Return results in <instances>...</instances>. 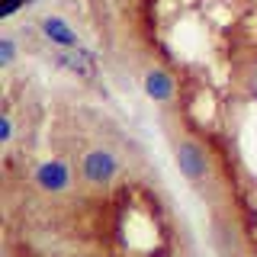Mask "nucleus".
Segmentation results:
<instances>
[{
	"label": "nucleus",
	"mask_w": 257,
	"mask_h": 257,
	"mask_svg": "<svg viewBox=\"0 0 257 257\" xmlns=\"http://www.w3.org/2000/svg\"><path fill=\"white\" fill-rule=\"evenodd\" d=\"M174 161H177V167H180V174L187 177L190 183H196V187L212 177V155H209V148L199 139L183 135V139L174 145Z\"/></svg>",
	"instance_id": "nucleus-1"
},
{
	"label": "nucleus",
	"mask_w": 257,
	"mask_h": 257,
	"mask_svg": "<svg viewBox=\"0 0 257 257\" xmlns=\"http://www.w3.org/2000/svg\"><path fill=\"white\" fill-rule=\"evenodd\" d=\"M116 174H119V158L112 148H90L84 155V161H80V177L93 190L109 187L116 180Z\"/></svg>",
	"instance_id": "nucleus-2"
},
{
	"label": "nucleus",
	"mask_w": 257,
	"mask_h": 257,
	"mask_svg": "<svg viewBox=\"0 0 257 257\" xmlns=\"http://www.w3.org/2000/svg\"><path fill=\"white\" fill-rule=\"evenodd\" d=\"M32 183H36V190L48 193V196H58V193H68L74 187V171L64 158H48L32 171Z\"/></svg>",
	"instance_id": "nucleus-3"
},
{
	"label": "nucleus",
	"mask_w": 257,
	"mask_h": 257,
	"mask_svg": "<svg viewBox=\"0 0 257 257\" xmlns=\"http://www.w3.org/2000/svg\"><path fill=\"white\" fill-rule=\"evenodd\" d=\"M52 58L55 64H61L64 71H71V74H77V77H96V58H93V52H87L84 45H77V48H55L52 52Z\"/></svg>",
	"instance_id": "nucleus-4"
},
{
	"label": "nucleus",
	"mask_w": 257,
	"mask_h": 257,
	"mask_svg": "<svg viewBox=\"0 0 257 257\" xmlns=\"http://www.w3.org/2000/svg\"><path fill=\"white\" fill-rule=\"evenodd\" d=\"M142 87H145V96L155 100V103H171L174 93H177V80L164 68H148L142 77Z\"/></svg>",
	"instance_id": "nucleus-5"
},
{
	"label": "nucleus",
	"mask_w": 257,
	"mask_h": 257,
	"mask_svg": "<svg viewBox=\"0 0 257 257\" xmlns=\"http://www.w3.org/2000/svg\"><path fill=\"white\" fill-rule=\"evenodd\" d=\"M39 29H42V36H45L55 48H77V45H80L74 26H71L64 16H55V13L42 16V20H39Z\"/></svg>",
	"instance_id": "nucleus-6"
},
{
	"label": "nucleus",
	"mask_w": 257,
	"mask_h": 257,
	"mask_svg": "<svg viewBox=\"0 0 257 257\" xmlns=\"http://www.w3.org/2000/svg\"><path fill=\"white\" fill-rule=\"evenodd\" d=\"M13 61H16V39L10 32H4L0 36V68H10Z\"/></svg>",
	"instance_id": "nucleus-7"
},
{
	"label": "nucleus",
	"mask_w": 257,
	"mask_h": 257,
	"mask_svg": "<svg viewBox=\"0 0 257 257\" xmlns=\"http://www.w3.org/2000/svg\"><path fill=\"white\" fill-rule=\"evenodd\" d=\"M10 139H13V116L10 109H4V116H0V142L10 145Z\"/></svg>",
	"instance_id": "nucleus-8"
},
{
	"label": "nucleus",
	"mask_w": 257,
	"mask_h": 257,
	"mask_svg": "<svg viewBox=\"0 0 257 257\" xmlns=\"http://www.w3.org/2000/svg\"><path fill=\"white\" fill-rule=\"evenodd\" d=\"M23 4H29V0H7V4L4 7H0V13H4V16H13L16 10H20V7Z\"/></svg>",
	"instance_id": "nucleus-9"
},
{
	"label": "nucleus",
	"mask_w": 257,
	"mask_h": 257,
	"mask_svg": "<svg viewBox=\"0 0 257 257\" xmlns=\"http://www.w3.org/2000/svg\"><path fill=\"white\" fill-rule=\"evenodd\" d=\"M112 4H119V7H125V4H128V0H112Z\"/></svg>",
	"instance_id": "nucleus-10"
}]
</instances>
